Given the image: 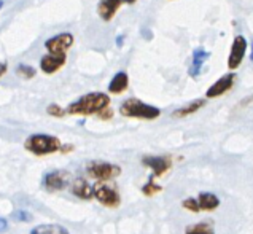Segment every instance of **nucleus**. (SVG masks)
Masks as SVG:
<instances>
[{"instance_id":"nucleus-8","label":"nucleus","mask_w":253,"mask_h":234,"mask_svg":"<svg viewBox=\"0 0 253 234\" xmlns=\"http://www.w3.org/2000/svg\"><path fill=\"white\" fill-rule=\"evenodd\" d=\"M245 51H247V40H245L242 35H237L233 42V47H231V53L228 59V67L231 70H234L241 65L245 56Z\"/></svg>"},{"instance_id":"nucleus-29","label":"nucleus","mask_w":253,"mask_h":234,"mask_svg":"<svg viewBox=\"0 0 253 234\" xmlns=\"http://www.w3.org/2000/svg\"><path fill=\"white\" fill-rule=\"evenodd\" d=\"M123 2H126V3H134L135 0H123Z\"/></svg>"},{"instance_id":"nucleus-5","label":"nucleus","mask_w":253,"mask_h":234,"mask_svg":"<svg viewBox=\"0 0 253 234\" xmlns=\"http://www.w3.org/2000/svg\"><path fill=\"white\" fill-rule=\"evenodd\" d=\"M86 172H88V175L94 180L108 182V180H113L115 177H118V175L121 174V167L117 164L94 161V163H91L88 167H86Z\"/></svg>"},{"instance_id":"nucleus-30","label":"nucleus","mask_w":253,"mask_h":234,"mask_svg":"<svg viewBox=\"0 0 253 234\" xmlns=\"http://www.w3.org/2000/svg\"><path fill=\"white\" fill-rule=\"evenodd\" d=\"M250 59L253 61V43H252V56H250Z\"/></svg>"},{"instance_id":"nucleus-12","label":"nucleus","mask_w":253,"mask_h":234,"mask_svg":"<svg viewBox=\"0 0 253 234\" xmlns=\"http://www.w3.org/2000/svg\"><path fill=\"white\" fill-rule=\"evenodd\" d=\"M121 3H123V0H100L97 6L99 16L104 21H107V23L112 21V18L115 16V13L118 11Z\"/></svg>"},{"instance_id":"nucleus-9","label":"nucleus","mask_w":253,"mask_h":234,"mask_svg":"<svg viewBox=\"0 0 253 234\" xmlns=\"http://www.w3.org/2000/svg\"><path fill=\"white\" fill-rule=\"evenodd\" d=\"M236 82V74H228V75H223L220 80H216V82L209 88L207 93H206V96L209 99H213V97H218L221 96V94H225L228 93L231 88H233Z\"/></svg>"},{"instance_id":"nucleus-16","label":"nucleus","mask_w":253,"mask_h":234,"mask_svg":"<svg viewBox=\"0 0 253 234\" xmlns=\"http://www.w3.org/2000/svg\"><path fill=\"white\" fill-rule=\"evenodd\" d=\"M196 201L199 210H215L220 206V199L213 193H201Z\"/></svg>"},{"instance_id":"nucleus-24","label":"nucleus","mask_w":253,"mask_h":234,"mask_svg":"<svg viewBox=\"0 0 253 234\" xmlns=\"http://www.w3.org/2000/svg\"><path fill=\"white\" fill-rule=\"evenodd\" d=\"M183 207L191 210V212H199V206H198V201L193 199V197H190V199L183 201Z\"/></svg>"},{"instance_id":"nucleus-21","label":"nucleus","mask_w":253,"mask_h":234,"mask_svg":"<svg viewBox=\"0 0 253 234\" xmlns=\"http://www.w3.org/2000/svg\"><path fill=\"white\" fill-rule=\"evenodd\" d=\"M46 112H48L49 115H51V116H56V118H62V116L67 113V112L64 110V108H62L61 105H57V104H51V105H48Z\"/></svg>"},{"instance_id":"nucleus-18","label":"nucleus","mask_w":253,"mask_h":234,"mask_svg":"<svg viewBox=\"0 0 253 234\" xmlns=\"http://www.w3.org/2000/svg\"><path fill=\"white\" fill-rule=\"evenodd\" d=\"M31 234H69V231L61 225H39L32 228Z\"/></svg>"},{"instance_id":"nucleus-6","label":"nucleus","mask_w":253,"mask_h":234,"mask_svg":"<svg viewBox=\"0 0 253 234\" xmlns=\"http://www.w3.org/2000/svg\"><path fill=\"white\" fill-rule=\"evenodd\" d=\"M69 182H70L69 172L53 171V172H48L45 175V179H43V187H45L46 191L56 193V191H62L64 188H67Z\"/></svg>"},{"instance_id":"nucleus-26","label":"nucleus","mask_w":253,"mask_h":234,"mask_svg":"<svg viewBox=\"0 0 253 234\" xmlns=\"http://www.w3.org/2000/svg\"><path fill=\"white\" fill-rule=\"evenodd\" d=\"M6 228H8V222H6L5 218H0V233L6 231Z\"/></svg>"},{"instance_id":"nucleus-27","label":"nucleus","mask_w":253,"mask_h":234,"mask_svg":"<svg viewBox=\"0 0 253 234\" xmlns=\"http://www.w3.org/2000/svg\"><path fill=\"white\" fill-rule=\"evenodd\" d=\"M5 72H6V64L2 62V64H0V77H2V75L5 74Z\"/></svg>"},{"instance_id":"nucleus-13","label":"nucleus","mask_w":253,"mask_h":234,"mask_svg":"<svg viewBox=\"0 0 253 234\" xmlns=\"http://www.w3.org/2000/svg\"><path fill=\"white\" fill-rule=\"evenodd\" d=\"M70 193L74 196H77V197H80V199H84V201H88V199H91V197H94L92 196V187L84 179H77V180L72 182Z\"/></svg>"},{"instance_id":"nucleus-1","label":"nucleus","mask_w":253,"mask_h":234,"mask_svg":"<svg viewBox=\"0 0 253 234\" xmlns=\"http://www.w3.org/2000/svg\"><path fill=\"white\" fill-rule=\"evenodd\" d=\"M110 104V97L105 93H89L84 94L78 100L72 102L67 107V113L70 115H94L100 113Z\"/></svg>"},{"instance_id":"nucleus-10","label":"nucleus","mask_w":253,"mask_h":234,"mask_svg":"<svg viewBox=\"0 0 253 234\" xmlns=\"http://www.w3.org/2000/svg\"><path fill=\"white\" fill-rule=\"evenodd\" d=\"M142 163L148 166L150 169L153 171V175H156V177L166 174L170 167V159L164 158V156H145L142 159Z\"/></svg>"},{"instance_id":"nucleus-7","label":"nucleus","mask_w":253,"mask_h":234,"mask_svg":"<svg viewBox=\"0 0 253 234\" xmlns=\"http://www.w3.org/2000/svg\"><path fill=\"white\" fill-rule=\"evenodd\" d=\"M72 43H74V35L72 34H57L45 42V48L49 51V54L62 56L72 47Z\"/></svg>"},{"instance_id":"nucleus-22","label":"nucleus","mask_w":253,"mask_h":234,"mask_svg":"<svg viewBox=\"0 0 253 234\" xmlns=\"http://www.w3.org/2000/svg\"><path fill=\"white\" fill-rule=\"evenodd\" d=\"M142 191L145 193L147 196H151V194H155V193H158V191H161V187L160 185H156L155 182H153V179H150V182L142 188Z\"/></svg>"},{"instance_id":"nucleus-23","label":"nucleus","mask_w":253,"mask_h":234,"mask_svg":"<svg viewBox=\"0 0 253 234\" xmlns=\"http://www.w3.org/2000/svg\"><path fill=\"white\" fill-rule=\"evenodd\" d=\"M13 217L16 218L18 222H31V220H32V215L29 214V212H26V210H18V212H14Z\"/></svg>"},{"instance_id":"nucleus-4","label":"nucleus","mask_w":253,"mask_h":234,"mask_svg":"<svg viewBox=\"0 0 253 234\" xmlns=\"http://www.w3.org/2000/svg\"><path fill=\"white\" fill-rule=\"evenodd\" d=\"M92 196L96 197L102 206L110 207V209H117L121 202L118 189L112 184H108V182H97V184L92 187Z\"/></svg>"},{"instance_id":"nucleus-15","label":"nucleus","mask_w":253,"mask_h":234,"mask_svg":"<svg viewBox=\"0 0 253 234\" xmlns=\"http://www.w3.org/2000/svg\"><path fill=\"white\" fill-rule=\"evenodd\" d=\"M127 85H129L127 74L126 72H118V74L112 78L110 85H108V91L112 94H121L123 91L127 90Z\"/></svg>"},{"instance_id":"nucleus-2","label":"nucleus","mask_w":253,"mask_h":234,"mask_svg":"<svg viewBox=\"0 0 253 234\" xmlns=\"http://www.w3.org/2000/svg\"><path fill=\"white\" fill-rule=\"evenodd\" d=\"M61 147H62V143L59 139L54 136H48V134H32V136H29L24 142V148L35 156L51 155V153L59 151Z\"/></svg>"},{"instance_id":"nucleus-11","label":"nucleus","mask_w":253,"mask_h":234,"mask_svg":"<svg viewBox=\"0 0 253 234\" xmlns=\"http://www.w3.org/2000/svg\"><path fill=\"white\" fill-rule=\"evenodd\" d=\"M64 64H66V54H62V56L46 54V56L42 57L40 69L45 72V74H54V72L59 70Z\"/></svg>"},{"instance_id":"nucleus-31","label":"nucleus","mask_w":253,"mask_h":234,"mask_svg":"<svg viewBox=\"0 0 253 234\" xmlns=\"http://www.w3.org/2000/svg\"><path fill=\"white\" fill-rule=\"evenodd\" d=\"M2 6H3V0H0V8H2Z\"/></svg>"},{"instance_id":"nucleus-20","label":"nucleus","mask_w":253,"mask_h":234,"mask_svg":"<svg viewBox=\"0 0 253 234\" xmlns=\"http://www.w3.org/2000/svg\"><path fill=\"white\" fill-rule=\"evenodd\" d=\"M16 74L23 78H32L35 75V69L31 67V65H27V64H19L18 69H16Z\"/></svg>"},{"instance_id":"nucleus-17","label":"nucleus","mask_w":253,"mask_h":234,"mask_svg":"<svg viewBox=\"0 0 253 234\" xmlns=\"http://www.w3.org/2000/svg\"><path fill=\"white\" fill-rule=\"evenodd\" d=\"M206 105V99H198V100H193L191 104H188L182 108H178V110L173 112V116L175 118H182V116H188V115H191L194 112H198L199 108H202Z\"/></svg>"},{"instance_id":"nucleus-19","label":"nucleus","mask_w":253,"mask_h":234,"mask_svg":"<svg viewBox=\"0 0 253 234\" xmlns=\"http://www.w3.org/2000/svg\"><path fill=\"white\" fill-rule=\"evenodd\" d=\"M185 234H213V230L211 225L207 223H199V225H193L186 230Z\"/></svg>"},{"instance_id":"nucleus-28","label":"nucleus","mask_w":253,"mask_h":234,"mask_svg":"<svg viewBox=\"0 0 253 234\" xmlns=\"http://www.w3.org/2000/svg\"><path fill=\"white\" fill-rule=\"evenodd\" d=\"M123 42H125V37H123V35H120V37L117 39V45H118L120 48L123 47Z\"/></svg>"},{"instance_id":"nucleus-3","label":"nucleus","mask_w":253,"mask_h":234,"mask_svg":"<svg viewBox=\"0 0 253 234\" xmlns=\"http://www.w3.org/2000/svg\"><path fill=\"white\" fill-rule=\"evenodd\" d=\"M120 113L127 118H142V120H155L161 115V110L158 107L148 105L139 99H127L121 104Z\"/></svg>"},{"instance_id":"nucleus-25","label":"nucleus","mask_w":253,"mask_h":234,"mask_svg":"<svg viewBox=\"0 0 253 234\" xmlns=\"http://www.w3.org/2000/svg\"><path fill=\"white\" fill-rule=\"evenodd\" d=\"M112 110H110V108H105V110H102V112H100L99 113V118H102V120H108V118H112Z\"/></svg>"},{"instance_id":"nucleus-14","label":"nucleus","mask_w":253,"mask_h":234,"mask_svg":"<svg viewBox=\"0 0 253 234\" xmlns=\"http://www.w3.org/2000/svg\"><path fill=\"white\" fill-rule=\"evenodd\" d=\"M211 57V53L209 51H206L204 48H196L193 51V64L190 67V75L193 78H196L201 70H202V65H204V62Z\"/></svg>"}]
</instances>
